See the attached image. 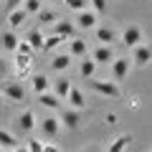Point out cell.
Returning a JSON list of instances; mask_svg holds the SVG:
<instances>
[{
  "label": "cell",
  "mask_w": 152,
  "mask_h": 152,
  "mask_svg": "<svg viewBox=\"0 0 152 152\" xmlns=\"http://www.w3.org/2000/svg\"><path fill=\"white\" fill-rule=\"evenodd\" d=\"M122 46H124V48H137V46L140 43H145V31H142L140 26H127L124 31H122Z\"/></svg>",
  "instance_id": "6da1fadb"
},
{
  "label": "cell",
  "mask_w": 152,
  "mask_h": 152,
  "mask_svg": "<svg viewBox=\"0 0 152 152\" xmlns=\"http://www.w3.org/2000/svg\"><path fill=\"white\" fill-rule=\"evenodd\" d=\"M91 89L96 94H102V96H109V99H119L122 96L119 84L112 81V79H96V81H91Z\"/></svg>",
  "instance_id": "7a4b0ae2"
},
{
  "label": "cell",
  "mask_w": 152,
  "mask_h": 152,
  "mask_svg": "<svg viewBox=\"0 0 152 152\" xmlns=\"http://www.w3.org/2000/svg\"><path fill=\"white\" fill-rule=\"evenodd\" d=\"M36 129H41V134H43V137L53 140V137H58V132H61V119H58V117H53V114H48V117H43V119L38 122Z\"/></svg>",
  "instance_id": "3957f363"
},
{
  "label": "cell",
  "mask_w": 152,
  "mask_h": 152,
  "mask_svg": "<svg viewBox=\"0 0 152 152\" xmlns=\"http://www.w3.org/2000/svg\"><path fill=\"white\" fill-rule=\"evenodd\" d=\"M3 96L10 104H20V102H26V89H23L20 81H8L3 86Z\"/></svg>",
  "instance_id": "277c9868"
},
{
  "label": "cell",
  "mask_w": 152,
  "mask_h": 152,
  "mask_svg": "<svg viewBox=\"0 0 152 152\" xmlns=\"http://www.w3.org/2000/svg\"><path fill=\"white\" fill-rule=\"evenodd\" d=\"M132 71V61L127 56H119V58L112 61V81H124Z\"/></svg>",
  "instance_id": "5b68a950"
},
{
  "label": "cell",
  "mask_w": 152,
  "mask_h": 152,
  "mask_svg": "<svg viewBox=\"0 0 152 152\" xmlns=\"http://www.w3.org/2000/svg\"><path fill=\"white\" fill-rule=\"evenodd\" d=\"M129 61H132V64H137V66H150L152 64V46L145 41V43H140L137 48H132Z\"/></svg>",
  "instance_id": "8992f818"
},
{
  "label": "cell",
  "mask_w": 152,
  "mask_h": 152,
  "mask_svg": "<svg viewBox=\"0 0 152 152\" xmlns=\"http://www.w3.org/2000/svg\"><path fill=\"white\" fill-rule=\"evenodd\" d=\"M89 58H91L96 66H112V61L117 58V56H114V48H112V46H96V48L91 51Z\"/></svg>",
  "instance_id": "52a82bcc"
},
{
  "label": "cell",
  "mask_w": 152,
  "mask_h": 152,
  "mask_svg": "<svg viewBox=\"0 0 152 152\" xmlns=\"http://www.w3.org/2000/svg\"><path fill=\"white\" fill-rule=\"evenodd\" d=\"M53 33L61 36L64 41H71V38H76V23L69 20V18H58L53 23Z\"/></svg>",
  "instance_id": "ba28073f"
},
{
  "label": "cell",
  "mask_w": 152,
  "mask_h": 152,
  "mask_svg": "<svg viewBox=\"0 0 152 152\" xmlns=\"http://www.w3.org/2000/svg\"><path fill=\"white\" fill-rule=\"evenodd\" d=\"M15 124H18V129H20L23 134H31V132L38 127V119H36V114H33V109L20 112V117L15 119Z\"/></svg>",
  "instance_id": "9c48e42d"
},
{
  "label": "cell",
  "mask_w": 152,
  "mask_h": 152,
  "mask_svg": "<svg viewBox=\"0 0 152 152\" xmlns=\"http://www.w3.org/2000/svg\"><path fill=\"white\" fill-rule=\"evenodd\" d=\"M74 23H76V28H81V31H94V28H96V13H94L91 8H89V10H81V13H76Z\"/></svg>",
  "instance_id": "30bf717a"
},
{
  "label": "cell",
  "mask_w": 152,
  "mask_h": 152,
  "mask_svg": "<svg viewBox=\"0 0 152 152\" xmlns=\"http://www.w3.org/2000/svg\"><path fill=\"white\" fill-rule=\"evenodd\" d=\"M94 36H96L99 46H114L117 41H119L117 31H114V28H107V26H96L94 28Z\"/></svg>",
  "instance_id": "8fae6325"
},
{
  "label": "cell",
  "mask_w": 152,
  "mask_h": 152,
  "mask_svg": "<svg viewBox=\"0 0 152 152\" xmlns=\"http://www.w3.org/2000/svg\"><path fill=\"white\" fill-rule=\"evenodd\" d=\"M61 127L66 129H79L81 124V112H76V109H61Z\"/></svg>",
  "instance_id": "7c38bea8"
},
{
  "label": "cell",
  "mask_w": 152,
  "mask_h": 152,
  "mask_svg": "<svg viewBox=\"0 0 152 152\" xmlns=\"http://www.w3.org/2000/svg\"><path fill=\"white\" fill-rule=\"evenodd\" d=\"M51 79L46 74H33L31 76V89H33V94L36 96H41V94H46V91H51Z\"/></svg>",
  "instance_id": "4fadbf2b"
},
{
  "label": "cell",
  "mask_w": 152,
  "mask_h": 152,
  "mask_svg": "<svg viewBox=\"0 0 152 152\" xmlns=\"http://www.w3.org/2000/svg\"><path fill=\"white\" fill-rule=\"evenodd\" d=\"M26 20H28V13L23 10V8H18V10H10L8 13V31H20L23 26H26Z\"/></svg>",
  "instance_id": "5bb4252c"
},
{
  "label": "cell",
  "mask_w": 152,
  "mask_h": 152,
  "mask_svg": "<svg viewBox=\"0 0 152 152\" xmlns=\"http://www.w3.org/2000/svg\"><path fill=\"white\" fill-rule=\"evenodd\" d=\"M89 53V43L84 38H71L69 41V56L71 58H86Z\"/></svg>",
  "instance_id": "9a60e30c"
},
{
  "label": "cell",
  "mask_w": 152,
  "mask_h": 152,
  "mask_svg": "<svg viewBox=\"0 0 152 152\" xmlns=\"http://www.w3.org/2000/svg\"><path fill=\"white\" fill-rule=\"evenodd\" d=\"M66 104H69V109H76V112H81L84 107H86V96H84V91L81 89H71L69 91V96H66Z\"/></svg>",
  "instance_id": "2e32d148"
},
{
  "label": "cell",
  "mask_w": 152,
  "mask_h": 152,
  "mask_svg": "<svg viewBox=\"0 0 152 152\" xmlns=\"http://www.w3.org/2000/svg\"><path fill=\"white\" fill-rule=\"evenodd\" d=\"M31 61H33V58H26V56H15V58H13V69H15L18 81L26 79V76H33V74H31Z\"/></svg>",
  "instance_id": "e0dca14e"
},
{
  "label": "cell",
  "mask_w": 152,
  "mask_h": 152,
  "mask_svg": "<svg viewBox=\"0 0 152 152\" xmlns=\"http://www.w3.org/2000/svg\"><path fill=\"white\" fill-rule=\"evenodd\" d=\"M74 89V84H71V79H66V76H61L58 81H53V86H51V91L56 94V96L61 99V102H66V96H69V91Z\"/></svg>",
  "instance_id": "ac0fdd59"
},
{
  "label": "cell",
  "mask_w": 152,
  "mask_h": 152,
  "mask_svg": "<svg viewBox=\"0 0 152 152\" xmlns=\"http://www.w3.org/2000/svg\"><path fill=\"white\" fill-rule=\"evenodd\" d=\"M38 102H41V107H43V109H48V112H61V99L56 96L53 91L41 94V96H38Z\"/></svg>",
  "instance_id": "d6986e66"
},
{
  "label": "cell",
  "mask_w": 152,
  "mask_h": 152,
  "mask_svg": "<svg viewBox=\"0 0 152 152\" xmlns=\"http://www.w3.org/2000/svg\"><path fill=\"white\" fill-rule=\"evenodd\" d=\"M129 142H132V134H129V132H124V134L114 137V140L109 142V147H107L104 152H124L127 147H129Z\"/></svg>",
  "instance_id": "ffe728a7"
},
{
  "label": "cell",
  "mask_w": 152,
  "mask_h": 152,
  "mask_svg": "<svg viewBox=\"0 0 152 152\" xmlns=\"http://www.w3.org/2000/svg\"><path fill=\"white\" fill-rule=\"evenodd\" d=\"M23 41H28V43H31V48H33V51L38 53V51H43V41H46V33L41 31V28H33V31L28 33L26 38H23Z\"/></svg>",
  "instance_id": "44dd1931"
},
{
  "label": "cell",
  "mask_w": 152,
  "mask_h": 152,
  "mask_svg": "<svg viewBox=\"0 0 152 152\" xmlns=\"http://www.w3.org/2000/svg\"><path fill=\"white\" fill-rule=\"evenodd\" d=\"M0 147H3V150H15V147H20L18 145V137L13 134V132H8L5 127H0Z\"/></svg>",
  "instance_id": "7402d4cb"
},
{
  "label": "cell",
  "mask_w": 152,
  "mask_h": 152,
  "mask_svg": "<svg viewBox=\"0 0 152 152\" xmlns=\"http://www.w3.org/2000/svg\"><path fill=\"white\" fill-rule=\"evenodd\" d=\"M0 43H3V48H5V51L15 53L18 43H20V38H18V33H13V31H5L3 36H0Z\"/></svg>",
  "instance_id": "603a6c76"
},
{
  "label": "cell",
  "mask_w": 152,
  "mask_h": 152,
  "mask_svg": "<svg viewBox=\"0 0 152 152\" xmlns=\"http://www.w3.org/2000/svg\"><path fill=\"white\" fill-rule=\"evenodd\" d=\"M71 61H74V58H71L69 53H56L53 61H51V69H53L56 74H61V71H66L71 66Z\"/></svg>",
  "instance_id": "cb8c5ba5"
},
{
  "label": "cell",
  "mask_w": 152,
  "mask_h": 152,
  "mask_svg": "<svg viewBox=\"0 0 152 152\" xmlns=\"http://www.w3.org/2000/svg\"><path fill=\"white\" fill-rule=\"evenodd\" d=\"M96 69H99V66L94 64L91 58H81V64H79V76H81V79H94Z\"/></svg>",
  "instance_id": "d4e9b609"
},
{
  "label": "cell",
  "mask_w": 152,
  "mask_h": 152,
  "mask_svg": "<svg viewBox=\"0 0 152 152\" xmlns=\"http://www.w3.org/2000/svg\"><path fill=\"white\" fill-rule=\"evenodd\" d=\"M20 8L28 13V15H38V13L43 10V0H26Z\"/></svg>",
  "instance_id": "484cf974"
},
{
  "label": "cell",
  "mask_w": 152,
  "mask_h": 152,
  "mask_svg": "<svg viewBox=\"0 0 152 152\" xmlns=\"http://www.w3.org/2000/svg\"><path fill=\"white\" fill-rule=\"evenodd\" d=\"M61 43H64V38L56 36V33H51V36H46V41H43V51H56Z\"/></svg>",
  "instance_id": "4316f807"
},
{
  "label": "cell",
  "mask_w": 152,
  "mask_h": 152,
  "mask_svg": "<svg viewBox=\"0 0 152 152\" xmlns=\"http://www.w3.org/2000/svg\"><path fill=\"white\" fill-rule=\"evenodd\" d=\"M64 5L74 13H81V10H89V0H64Z\"/></svg>",
  "instance_id": "83f0119b"
},
{
  "label": "cell",
  "mask_w": 152,
  "mask_h": 152,
  "mask_svg": "<svg viewBox=\"0 0 152 152\" xmlns=\"http://www.w3.org/2000/svg\"><path fill=\"white\" fill-rule=\"evenodd\" d=\"M15 56H26V58H33V56H36V51L31 48V43H28V41H23V38H20V43H18V48H15Z\"/></svg>",
  "instance_id": "f1b7e54d"
},
{
  "label": "cell",
  "mask_w": 152,
  "mask_h": 152,
  "mask_svg": "<svg viewBox=\"0 0 152 152\" xmlns=\"http://www.w3.org/2000/svg\"><path fill=\"white\" fill-rule=\"evenodd\" d=\"M38 20H41V26H48V23H56V20H58V15H56L53 10H48V8H43V10L38 13Z\"/></svg>",
  "instance_id": "f546056e"
},
{
  "label": "cell",
  "mask_w": 152,
  "mask_h": 152,
  "mask_svg": "<svg viewBox=\"0 0 152 152\" xmlns=\"http://www.w3.org/2000/svg\"><path fill=\"white\" fill-rule=\"evenodd\" d=\"M89 5H91V10L96 13H107V8H109V0H89Z\"/></svg>",
  "instance_id": "4dcf8cb0"
},
{
  "label": "cell",
  "mask_w": 152,
  "mask_h": 152,
  "mask_svg": "<svg viewBox=\"0 0 152 152\" xmlns=\"http://www.w3.org/2000/svg\"><path fill=\"white\" fill-rule=\"evenodd\" d=\"M43 145H46V142H41V140H36V137H31V140L26 142V150H28V152H43Z\"/></svg>",
  "instance_id": "1f68e13d"
},
{
  "label": "cell",
  "mask_w": 152,
  "mask_h": 152,
  "mask_svg": "<svg viewBox=\"0 0 152 152\" xmlns=\"http://www.w3.org/2000/svg\"><path fill=\"white\" fill-rule=\"evenodd\" d=\"M23 3H26V0H5V10H8V13H10V10H18Z\"/></svg>",
  "instance_id": "d6a6232c"
},
{
  "label": "cell",
  "mask_w": 152,
  "mask_h": 152,
  "mask_svg": "<svg viewBox=\"0 0 152 152\" xmlns=\"http://www.w3.org/2000/svg\"><path fill=\"white\" fill-rule=\"evenodd\" d=\"M43 152H61V150L53 145V142H46V145H43Z\"/></svg>",
  "instance_id": "836d02e7"
},
{
  "label": "cell",
  "mask_w": 152,
  "mask_h": 152,
  "mask_svg": "<svg viewBox=\"0 0 152 152\" xmlns=\"http://www.w3.org/2000/svg\"><path fill=\"white\" fill-rule=\"evenodd\" d=\"M5 74H8V61L0 56V76H5Z\"/></svg>",
  "instance_id": "e575fe53"
},
{
  "label": "cell",
  "mask_w": 152,
  "mask_h": 152,
  "mask_svg": "<svg viewBox=\"0 0 152 152\" xmlns=\"http://www.w3.org/2000/svg\"><path fill=\"white\" fill-rule=\"evenodd\" d=\"M107 124H117V114H114V112L107 114Z\"/></svg>",
  "instance_id": "d590c367"
},
{
  "label": "cell",
  "mask_w": 152,
  "mask_h": 152,
  "mask_svg": "<svg viewBox=\"0 0 152 152\" xmlns=\"http://www.w3.org/2000/svg\"><path fill=\"white\" fill-rule=\"evenodd\" d=\"M10 152H28V150H26V145H20V147H15V150H10Z\"/></svg>",
  "instance_id": "8d00e7d4"
},
{
  "label": "cell",
  "mask_w": 152,
  "mask_h": 152,
  "mask_svg": "<svg viewBox=\"0 0 152 152\" xmlns=\"http://www.w3.org/2000/svg\"><path fill=\"white\" fill-rule=\"evenodd\" d=\"M84 152H99V150H96V147H89V150H84Z\"/></svg>",
  "instance_id": "74e56055"
},
{
  "label": "cell",
  "mask_w": 152,
  "mask_h": 152,
  "mask_svg": "<svg viewBox=\"0 0 152 152\" xmlns=\"http://www.w3.org/2000/svg\"><path fill=\"white\" fill-rule=\"evenodd\" d=\"M0 152H5V150H3V147H0Z\"/></svg>",
  "instance_id": "f35d334b"
},
{
  "label": "cell",
  "mask_w": 152,
  "mask_h": 152,
  "mask_svg": "<svg viewBox=\"0 0 152 152\" xmlns=\"http://www.w3.org/2000/svg\"><path fill=\"white\" fill-rule=\"evenodd\" d=\"M61 3H64V0H61Z\"/></svg>",
  "instance_id": "ab89813d"
},
{
  "label": "cell",
  "mask_w": 152,
  "mask_h": 152,
  "mask_svg": "<svg viewBox=\"0 0 152 152\" xmlns=\"http://www.w3.org/2000/svg\"><path fill=\"white\" fill-rule=\"evenodd\" d=\"M0 102H3V99H0Z\"/></svg>",
  "instance_id": "60d3db41"
}]
</instances>
